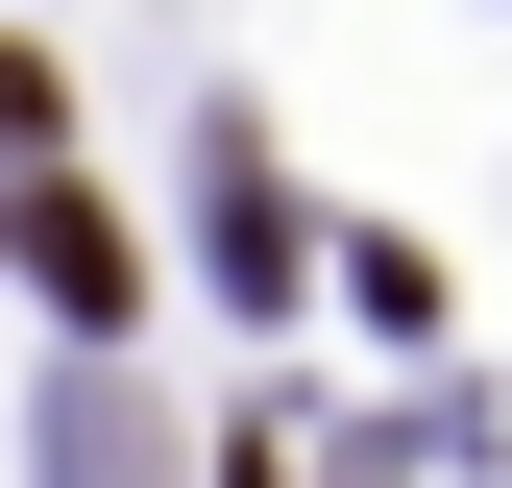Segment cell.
I'll return each instance as SVG.
<instances>
[{
  "instance_id": "cell-1",
  "label": "cell",
  "mask_w": 512,
  "mask_h": 488,
  "mask_svg": "<svg viewBox=\"0 0 512 488\" xmlns=\"http://www.w3.org/2000/svg\"><path fill=\"white\" fill-rule=\"evenodd\" d=\"M0 269H25L74 342H122V318H147V244H122V196H74V171H0Z\"/></svg>"
},
{
  "instance_id": "cell-2",
  "label": "cell",
  "mask_w": 512,
  "mask_h": 488,
  "mask_svg": "<svg viewBox=\"0 0 512 488\" xmlns=\"http://www.w3.org/2000/svg\"><path fill=\"white\" fill-rule=\"evenodd\" d=\"M342 318H366V342H439V244H415V220L342 244Z\"/></svg>"
},
{
  "instance_id": "cell-3",
  "label": "cell",
  "mask_w": 512,
  "mask_h": 488,
  "mask_svg": "<svg viewBox=\"0 0 512 488\" xmlns=\"http://www.w3.org/2000/svg\"><path fill=\"white\" fill-rule=\"evenodd\" d=\"M220 293H293V196H269L244 147H220Z\"/></svg>"
},
{
  "instance_id": "cell-4",
  "label": "cell",
  "mask_w": 512,
  "mask_h": 488,
  "mask_svg": "<svg viewBox=\"0 0 512 488\" xmlns=\"http://www.w3.org/2000/svg\"><path fill=\"white\" fill-rule=\"evenodd\" d=\"M49 147H74V74H49V49L0 25V171H49Z\"/></svg>"
},
{
  "instance_id": "cell-5",
  "label": "cell",
  "mask_w": 512,
  "mask_h": 488,
  "mask_svg": "<svg viewBox=\"0 0 512 488\" xmlns=\"http://www.w3.org/2000/svg\"><path fill=\"white\" fill-rule=\"evenodd\" d=\"M74 488H171V464H147V415H122V391H74Z\"/></svg>"
},
{
  "instance_id": "cell-6",
  "label": "cell",
  "mask_w": 512,
  "mask_h": 488,
  "mask_svg": "<svg viewBox=\"0 0 512 488\" xmlns=\"http://www.w3.org/2000/svg\"><path fill=\"white\" fill-rule=\"evenodd\" d=\"M220 488H293V464H269V440H244V464H220Z\"/></svg>"
}]
</instances>
